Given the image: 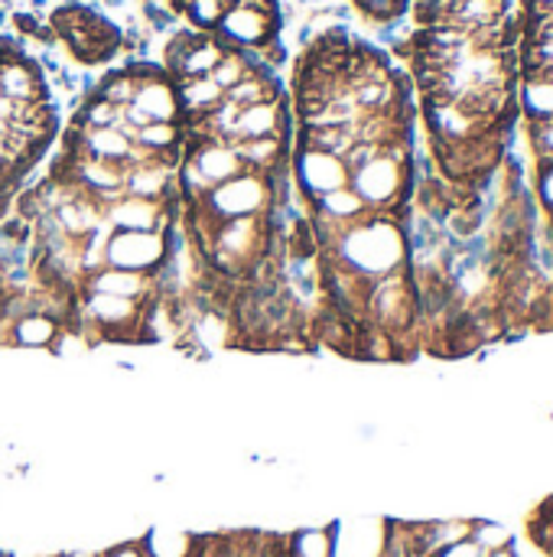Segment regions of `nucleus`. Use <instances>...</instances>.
Returning <instances> with one entry per match:
<instances>
[{"instance_id": "f257e3e1", "label": "nucleus", "mask_w": 553, "mask_h": 557, "mask_svg": "<svg viewBox=\"0 0 553 557\" xmlns=\"http://www.w3.org/2000/svg\"><path fill=\"white\" fill-rule=\"evenodd\" d=\"M319 255L332 264H342L345 271H352L365 281H378V277H388V274L407 268L411 245H407L404 222L398 215L372 212L368 219L349 225Z\"/></svg>"}, {"instance_id": "f03ea898", "label": "nucleus", "mask_w": 553, "mask_h": 557, "mask_svg": "<svg viewBox=\"0 0 553 557\" xmlns=\"http://www.w3.org/2000/svg\"><path fill=\"white\" fill-rule=\"evenodd\" d=\"M277 173H254L244 170L225 183H218L215 189H209V196L196 206H189V212H199L209 222H231V219H254V215H271L277 206Z\"/></svg>"}, {"instance_id": "7ed1b4c3", "label": "nucleus", "mask_w": 553, "mask_h": 557, "mask_svg": "<svg viewBox=\"0 0 553 557\" xmlns=\"http://www.w3.org/2000/svg\"><path fill=\"white\" fill-rule=\"evenodd\" d=\"M166 258L169 232H111L104 245V264L134 274H156Z\"/></svg>"}, {"instance_id": "20e7f679", "label": "nucleus", "mask_w": 553, "mask_h": 557, "mask_svg": "<svg viewBox=\"0 0 553 557\" xmlns=\"http://www.w3.org/2000/svg\"><path fill=\"white\" fill-rule=\"evenodd\" d=\"M293 180H297V189L313 206L316 199H323L336 189H345L352 183V173L342 157H332L316 147H297L293 150Z\"/></svg>"}, {"instance_id": "39448f33", "label": "nucleus", "mask_w": 553, "mask_h": 557, "mask_svg": "<svg viewBox=\"0 0 553 557\" xmlns=\"http://www.w3.org/2000/svg\"><path fill=\"white\" fill-rule=\"evenodd\" d=\"M169 202L121 196L104 206V222L111 225V232H169Z\"/></svg>"}, {"instance_id": "423d86ee", "label": "nucleus", "mask_w": 553, "mask_h": 557, "mask_svg": "<svg viewBox=\"0 0 553 557\" xmlns=\"http://www.w3.org/2000/svg\"><path fill=\"white\" fill-rule=\"evenodd\" d=\"M78 290L108 294V297H121V300H134V304H150L153 297H160L153 274H134V271H121V268H108V264L98 268L95 274H88Z\"/></svg>"}, {"instance_id": "0eeeda50", "label": "nucleus", "mask_w": 553, "mask_h": 557, "mask_svg": "<svg viewBox=\"0 0 553 557\" xmlns=\"http://www.w3.org/2000/svg\"><path fill=\"white\" fill-rule=\"evenodd\" d=\"M59 320L49 313H26L10 326V346L20 349H52L55 336H59Z\"/></svg>"}, {"instance_id": "6e6552de", "label": "nucleus", "mask_w": 553, "mask_h": 557, "mask_svg": "<svg viewBox=\"0 0 553 557\" xmlns=\"http://www.w3.org/2000/svg\"><path fill=\"white\" fill-rule=\"evenodd\" d=\"M143 557H202V539L176 529H150L140 539Z\"/></svg>"}, {"instance_id": "1a4fd4ad", "label": "nucleus", "mask_w": 553, "mask_h": 557, "mask_svg": "<svg viewBox=\"0 0 553 557\" xmlns=\"http://www.w3.org/2000/svg\"><path fill=\"white\" fill-rule=\"evenodd\" d=\"M486 555H492V552H505V548H512L515 545V535H512V529L508 525H502V522H473V535H469Z\"/></svg>"}, {"instance_id": "9d476101", "label": "nucleus", "mask_w": 553, "mask_h": 557, "mask_svg": "<svg viewBox=\"0 0 553 557\" xmlns=\"http://www.w3.org/2000/svg\"><path fill=\"white\" fill-rule=\"evenodd\" d=\"M359 7L375 20H391L404 10V0H359Z\"/></svg>"}, {"instance_id": "9b49d317", "label": "nucleus", "mask_w": 553, "mask_h": 557, "mask_svg": "<svg viewBox=\"0 0 553 557\" xmlns=\"http://www.w3.org/2000/svg\"><path fill=\"white\" fill-rule=\"evenodd\" d=\"M433 557H489L473 539H463V542H456V545H450V548H443V552H437Z\"/></svg>"}, {"instance_id": "f8f14e48", "label": "nucleus", "mask_w": 553, "mask_h": 557, "mask_svg": "<svg viewBox=\"0 0 553 557\" xmlns=\"http://www.w3.org/2000/svg\"><path fill=\"white\" fill-rule=\"evenodd\" d=\"M538 196H541L544 209L553 215V163H544V170L538 176Z\"/></svg>"}, {"instance_id": "ddd939ff", "label": "nucleus", "mask_w": 553, "mask_h": 557, "mask_svg": "<svg viewBox=\"0 0 553 557\" xmlns=\"http://www.w3.org/2000/svg\"><path fill=\"white\" fill-rule=\"evenodd\" d=\"M101 557H143V548H140V542H124V545L101 552Z\"/></svg>"}, {"instance_id": "4468645a", "label": "nucleus", "mask_w": 553, "mask_h": 557, "mask_svg": "<svg viewBox=\"0 0 553 557\" xmlns=\"http://www.w3.org/2000/svg\"><path fill=\"white\" fill-rule=\"evenodd\" d=\"M65 557H101V552H72V555Z\"/></svg>"}, {"instance_id": "2eb2a0df", "label": "nucleus", "mask_w": 553, "mask_h": 557, "mask_svg": "<svg viewBox=\"0 0 553 557\" xmlns=\"http://www.w3.org/2000/svg\"><path fill=\"white\" fill-rule=\"evenodd\" d=\"M489 557H518V555H515V548H505V552H492Z\"/></svg>"}, {"instance_id": "dca6fc26", "label": "nucleus", "mask_w": 553, "mask_h": 557, "mask_svg": "<svg viewBox=\"0 0 553 557\" xmlns=\"http://www.w3.org/2000/svg\"><path fill=\"white\" fill-rule=\"evenodd\" d=\"M3 189H7V183H0V196H3Z\"/></svg>"}, {"instance_id": "f3484780", "label": "nucleus", "mask_w": 553, "mask_h": 557, "mask_svg": "<svg viewBox=\"0 0 553 557\" xmlns=\"http://www.w3.org/2000/svg\"><path fill=\"white\" fill-rule=\"evenodd\" d=\"M548 506H551V509H553V499H551V503H548Z\"/></svg>"}]
</instances>
